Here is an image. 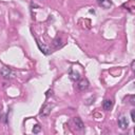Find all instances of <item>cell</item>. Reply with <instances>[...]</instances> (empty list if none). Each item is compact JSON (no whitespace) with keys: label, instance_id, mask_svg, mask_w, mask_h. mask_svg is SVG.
I'll return each mask as SVG.
<instances>
[{"label":"cell","instance_id":"obj_8","mask_svg":"<svg viewBox=\"0 0 135 135\" xmlns=\"http://www.w3.org/2000/svg\"><path fill=\"white\" fill-rule=\"evenodd\" d=\"M74 122H75V126L77 127L78 130H82V129H83V127H84V126H83V122L81 121V119H80L79 117H75V118H74Z\"/></svg>","mask_w":135,"mask_h":135},{"label":"cell","instance_id":"obj_4","mask_svg":"<svg viewBox=\"0 0 135 135\" xmlns=\"http://www.w3.org/2000/svg\"><path fill=\"white\" fill-rule=\"evenodd\" d=\"M52 107H53V105L45 103V104L42 107V109H41V112H40V116H47V115L51 113V109H52Z\"/></svg>","mask_w":135,"mask_h":135},{"label":"cell","instance_id":"obj_9","mask_svg":"<svg viewBox=\"0 0 135 135\" xmlns=\"http://www.w3.org/2000/svg\"><path fill=\"white\" fill-rule=\"evenodd\" d=\"M40 130H41V128H40V126H39V124H36V126L34 127V129H33V133H35V134H37L38 132H40Z\"/></svg>","mask_w":135,"mask_h":135},{"label":"cell","instance_id":"obj_5","mask_svg":"<svg viewBox=\"0 0 135 135\" xmlns=\"http://www.w3.org/2000/svg\"><path fill=\"white\" fill-rule=\"evenodd\" d=\"M98 3L101 7L105 8V9H108L112 6V1L111 0H98Z\"/></svg>","mask_w":135,"mask_h":135},{"label":"cell","instance_id":"obj_7","mask_svg":"<svg viewBox=\"0 0 135 135\" xmlns=\"http://www.w3.org/2000/svg\"><path fill=\"white\" fill-rule=\"evenodd\" d=\"M102 107H103V109H104L105 111H110V110L112 109V107H113V101H112L111 99H105V100L103 101Z\"/></svg>","mask_w":135,"mask_h":135},{"label":"cell","instance_id":"obj_2","mask_svg":"<svg viewBox=\"0 0 135 135\" xmlns=\"http://www.w3.org/2000/svg\"><path fill=\"white\" fill-rule=\"evenodd\" d=\"M118 126H119L120 129H122V130H124V129L128 128V126H129V121H128V119H127L126 116H121V117H119V119H118Z\"/></svg>","mask_w":135,"mask_h":135},{"label":"cell","instance_id":"obj_10","mask_svg":"<svg viewBox=\"0 0 135 135\" xmlns=\"http://www.w3.org/2000/svg\"><path fill=\"white\" fill-rule=\"evenodd\" d=\"M131 118H132V121H135V115H134V110L131 112Z\"/></svg>","mask_w":135,"mask_h":135},{"label":"cell","instance_id":"obj_3","mask_svg":"<svg viewBox=\"0 0 135 135\" xmlns=\"http://www.w3.org/2000/svg\"><path fill=\"white\" fill-rule=\"evenodd\" d=\"M77 86H78V89H79L80 91H84V90H86V89L89 88V81H88V79L83 78V79L79 80Z\"/></svg>","mask_w":135,"mask_h":135},{"label":"cell","instance_id":"obj_6","mask_svg":"<svg viewBox=\"0 0 135 135\" xmlns=\"http://www.w3.org/2000/svg\"><path fill=\"white\" fill-rule=\"evenodd\" d=\"M70 78H71V80H73V81H78L79 79H80V74L78 73V72H74L73 71V69H71L70 70Z\"/></svg>","mask_w":135,"mask_h":135},{"label":"cell","instance_id":"obj_1","mask_svg":"<svg viewBox=\"0 0 135 135\" xmlns=\"http://www.w3.org/2000/svg\"><path fill=\"white\" fill-rule=\"evenodd\" d=\"M1 75H2L3 78H5V79H11V78H13V77L15 76L14 72H13L9 68H6V66H3V68L1 69Z\"/></svg>","mask_w":135,"mask_h":135}]
</instances>
